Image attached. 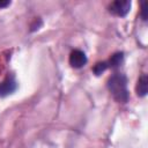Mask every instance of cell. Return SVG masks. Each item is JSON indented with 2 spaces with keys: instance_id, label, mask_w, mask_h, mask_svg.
Returning <instances> with one entry per match:
<instances>
[{
  "instance_id": "5",
  "label": "cell",
  "mask_w": 148,
  "mask_h": 148,
  "mask_svg": "<svg viewBox=\"0 0 148 148\" xmlns=\"http://www.w3.org/2000/svg\"><path fill=\"white\" fill-rule=\"evenodd\" d=\"M147 87H148V79L146 75H142L139 81H138V86H136V94L139 96H146L147 94Z\"/></svg>"
},
{
  "instance_id": "6",
  "label": "cell",
  "mask_w": 148,
  "mask_h": 148,
  "mask_svg": "<svg viewBox=\"0 0 148 148\" xmlns=\"http://www.w3.org/2000/svg\"><path fill=\"white\" fill-rule=\"evenodd\" d=\"M121 61H123V53H121V52H118V53H114V54L110 58L108 65H109L110 67H112V68H116V67H118V66L121 64Z\"/></svg>"
},
{
  "instance_id": "4",
  "label": "cell",
  "mask_w": 148,
  "mask_h": 148,
  "mask_svg": "<svg viewBox=\"0 0 148 148\" xmlns=\"http://www.w3.org/2000/svg\"><path fill=\"white\" fill-rule=\"evenodd\" d=\"M16 89V82L14 79L8 77L2 83H0V97H5L7 95H10Z\"/></svg>"
},
{
  "instance_id": "8",
  "label": "cell",
  "mask_w": 148,
  "mask_h": 148,
  "mask_svg": "<svg viewBox=\"0 0 148 148\" xmlns=\"http://www.w3.org/2000/svg\"><path fill=\"white\" fill-rule=\"evenodd\" d=\"M141 17L143 21L147 20V2L146 1L141 3Z\"/></svg>"
},
{
  "instance_id": "9",
  "label": "cell",
  "mask_w": 148,
  "mask_h": 148,
  "mask_svg": "<svg viewBox=\"0 0 148 148\" xmlns=\"http://www.w3.org/2000/svg\"><path fill=\"white\" fill-rule=\"evenodd\" d=\"M9 5H10L9 1H0V8H2V7H7V6H9Z\"/></svg>"
},
{
  "instance_id": "2",
  "label": "cell",
  "mask_w": 148,
  "mask_h": 148,
  "mask_svg": "<svg viewBox=\"0 0 148 148\" xmlns=\"http://www.w3.org/2000/svg\"><path fill=\"white\" fill-rule=\"evenodd\" d=\"M130 9H131V1L128 0H117V1H113L109 6L110 13H112L113 15L120 16V17L126 16Z\"/></svg>"
},
{
  "instance_id": "1",
  "label": "cell",
  "mask_w": 148,
  "mask_h": 148,
  "mask_svg": "<svg viewBox=\"0 0 148 148\" xmlns=\"http://www.w3.org/2000/svg\"><path fill=\"white\" fill-rule=\"evenodd\" d=\"M108 88L112 97L119 103H126L128 99L127 80L124 74H114L109 79Z\"/></svg>"
},
{
  "instance_id": "3",
  "label": "cell",
  "mask_w": 148,
  "mask_h": 148,
  "mask_svg": "<svg viewBox=\"0 0 148 148\" xmlns=\"http://www.w3.org/2000/svg\"><path fill=\"white\" fill-rule=\"evenodd\" d=\"M87 64V57L81 50H74L69 54V65L73 68H81Z\"/></svg>"
},
{
  "instance_id": "7",
  "label": "cell",
  "mask_w": 148,
  "mask_h": 148,
  "mask_svg": "<svg viewBox=\"0 0 148 148\" xmlns=\"http://www.w3.org/2000/svg\"><path fill=\"white\" fill-rule=\"evenodd\" d=\"M108 67H109L108 62H106V61H102V62H97V64L94 66L92 71H94V73H95L96 75H101Z\"/></svg>"
}]
</instances>
